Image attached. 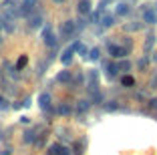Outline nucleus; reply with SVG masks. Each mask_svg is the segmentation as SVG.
<instances>
[{"label":"nucleus","instance_id":"nucleus-1","mask_svg":"<svg viewBox=\"0 0 157 155\" xmlns=\"http://www.w3.org/2000/svg\"><path fill=\"white\" fill-rule=\"evenodd\" d=\"M75 32H77V22H73V20H65V22L60 24V37H63V41L73 38Z\"/></svg>","mask_w":157,"mask_h":155},{"label":"nucleus","instance_id":"nucleus-2","mask_svg":"<svg viewBox=\"0 0 157 155\" xmlns=\"http://www.w3.org/2000/svg\"><path fill=\"white\" fill-rule=\"evenodd\" d=\"M127 52H129V50L125 48V46L111 45V42H109V55H111V56H115V59H123V56H127Z\"/></svg>","mask_w":157,"mask_h":155},{"label":"nucleus","instance_id":"nucleus-3","mask_svg":"<svg viewBox=\"0 0 157 155\" xmlns=\"http://www.w3.org/2000/svg\"><path fill=\"white\" fill-rule=\"evenodd\" d=\"M42 41H44L46 46H51V48H55V46H56V37L52 34L51 26H46V28H44V32H42Z\"/></svg>","mask_w":157,"mask_h":155},{"label":"nucleus","instance_id":"nucleus-4","mask_svg":"<svg viewBox=\"0 0 157 155\" xmlns=\"http://www.w3.org/2000/svg\"><path fill=\"white\" fill-rule=\"evenodd\" d=\"M143 22L147 24H157V12L153 8H145L143 10Z\"/></svg>","mask_w":157,"mask_h":155},{"label":"nucleus","instance_id":"nucleus-5","mask_svg":"<svg viewBox=\"0 0 157 155\" xmlns=\"http://www.w3.org/2000/svg\"><path fill=\"white\" fill-rule=\"evenodd\" d=\"M115 20H117L115 14H103V16H101V26L103 28H109V26L115 24Z\"/></svg>","mask_w":157,"mask_h":155},{"label":"nucleus","instance_id":"nucleus-6","mask_svg":"<svg viewBox=\"0 0 157 155\" xmlns=\"http://www.w3.org/2000/svg\"><path fill=\"white\" fill-rule=\"evenodd\" d=\"M129 10H131V6L127 4V2H119V4H117V8H115V16H127V14H129Z\"/></svg>","mask_w":157,"mask_h":155},{"label":"nucleus","instance_id":"nucleus-7","mask_svg":"<svg viewBox=\"0 0 157 155\" xmlns=\"http://www.w3.org/2000/svg\"><path fill=\"white\" fill-rule=\"evenodd\" d=\"M42 24V14H30L28 16V26L30 28H38Z\"/></svg>","mask_w":157,"mask_h":155},{"label":"nucleus","instance_id":"nucleus-8","mask_svg":"<svg viewBox=\"0 0 157 155\" xmlns=\"http://www.w3.org/2000/svg\"><path fill=\"white\" fill-rule=\"evenodd\" d=\"M77 10L81 14H89V12H91V2H89V0H78Z\"/></svg>","mask_w":157,"mask_h":155},{"label":"nucleus","instance_id":"nucleus-9","mask_svg":"<svg viewBox=\"0 0 157 155\" xmlns=\"http://www.w3.org/2000/svg\"><path fill=\"white\" fill-rule=\"evenodd\" d=\"M73 52H75V48H67L63 55H60V60H63V64H71L73 63Z\"/></svg>","mask_w":157,"mask_h":155},{"label":"nucleus","instance_id":"nucleus-10","mask_svg":"<svg viewBox=\"0 0 157 155\" xmlns=\"http://www.w3.org/2000/svg\"><path fill=\"white\" fill-rule=\"evenodd\" d=\"M105 71H107V77L109 79H117L119 77V68H117V64H107Z\"/></svg>","mask_w":157,"mask_h":155},{"label":"nucleus","instance_id":"nucleus-11","mask_svg":"<svg viewBox=\"0 0 157 155\" xmlns=\"http://www.w3.org/2000/svg\"><path fill=\"white\" fill-rule=\"evenodd\" d=\"M56 81L59 83H71V73L69 71H60V73L56 75Z\"/></svg>","mask_w":157,"mask_h":155},{"label":"nucleus","instance_id":"nucleus-12","mask_svg":"<svg viewBox=\"0 0 157 155\" xmlns=\"http://www.w3.org/2000/svg\"><path fill=\"white\" fill-rule=\"evenodd\" d=\"M38 103H40L42 109H48V105H51V97L46 95V93H42V95L38 97Z\"/></svg>","mask_w":157,"mask_h":155},{"label":"nucleus","instance_id":"nucleus-13","mask_svg":"<svg viewBox=\"0 0 157 155\" xmlns=\"http://www.w3.org/2000/svg\"><path fill=\"white\" fill-rule=\"evenodd\" d=\"M89 107H91V103H89V101H78L77 113H85V111H89Z\"/></svg>","mask_w":157,"mask_h":155},{"label":"nucleus","instance_id":"nucleus-14","mask_svg":"<svg viewBox=\"0 0 157 155\" xmlns=\"http://www.w3.org/2000/svg\"><path fill=\"white\" fill-rule=\"evenodd\" d=\"M73 48H75V50H77L78 55H87V52H89V50H87V46H85V45H83V42H77V45H75V46H73Z\"/></svg>","mask_w":157,"mask_h":155},{"label":"nucleus","instance_id":"nucleus-15","mask_svg":"<svg viewBox=\"0 0 157 155\" xmlns=\"http://www.w3.org/2000/svg\"><path fill=\"white\" fill-rule=\"evenodd\" d=\"M26 64H28V56H20L18 63H16V71H22Z\"/></svg>","mask_w":157,"mask_h":155},{"label":"nucleus","instance_id":"nucleus-16","mask_svg":"<svg viewBox=\"0 0 157 155\" xmlns=\"http://www.w3.org/2000/svg\"><path fill=\"white\" fill-rule=\"evenodd\" d=\"M121 83H123V87H133V85H135V79L127 75V77H123V79H121Z\"/></svg>","mask_w":157,"mask_h":155},{"label":"nucleus","instance_id":"nucleus-17","mask_svg":"<svg viewBox=\"0 0 157 155\" xmlns=\"http://www.w3.org/2000/svg\"><path fill=\"white\" fill-rule=\"evenodd\" d=\"M22 139H24V143H33L34 139H36V135H34V131H26Z\"/></svg>","mask_w":157,"mask_h":155},{"label":"nucleus","instance_id":"nucleus-18","mask_svg":"<svg viewBox=\"0 0 157 155\" xmlns=\"http://www.w3.org/2000/svg\"><path fill=\"white\" fill-rule=\"evenodd\" d=\"M89 59H91V60H99V56H101V52H99V48H91V50H89Z\"/></svg>","mask_w":157,"mask_h":155},{"label":"nucleus","instance_id":"nucleus-19","mask_svg":"<svg viewBox=\"0 0 157 155\" xmlns=\"http://www.w3.org/2000/svg\"><path fill=\"white\" fill-rule=\"evenodd\" d=\"M117 68H119V71H125V73H127V71L131 68V63H129V60H121V63L117 64Z\"/></svg>","mask_w":157,"mask_h":155},{"label":"nucleus","instance_id":"nucleus-20","mask_svg":"<svg viewBox=\"0 0 157 155\" xmlns=\"http://www.w3.org/2000/svg\"><path fill=\"white\" fill-rule=\"evenodd\" d=\"M60 151H63V147H60L59 143H55V145H51L48 153H51V155H60Z\"/></svg>","mask_w":157,"mask_h":155},{"label":"nucleus","instance_id":"nucleus-21","mask_svg":"<svg viewBox=\"0 0 157 155\" xmlns=\"http://www.w3.org/2000/svg\"><path fill=\"white\" fill-rule=\"evenodd\" d=\"M59 113L60 115H71V107L69 105H60L59 107Z\"/></svg>","mask_w":157,"mask_h":155},{"label":"nucleus","instance_id":"nucleus-22","mask_svg":"<svg viewBox=\"0 0 157 155\" xmlns=\"http://www.w3.org/2000/svg\"><path fill=\"white\" fill-rule=\"evenodd\" d=\"M6 107H8V101L4 97H0V109H6Z\"/></svg>","mask_w":157,"mask_h":155},{"label":"nucleus","instance_id":"nucleus-23","mask_svg":"<svg viewBox=\"0 0 157 155\" xmlns=\"http://www.w3.org/2000/svg\"><path fill=\"white\" fill-rule=\"evenodd\" d=\"M81 149H83V145H78V143H75V155H81V153H83Z\"/></svg>","mask_w":157,"mask_h":155},{"label":"nucleus","instance_id":"nucleus-24","mask_svg":"<svg viewBox=\"0 0 157 155\" xmlns=\"http://www.w3.org/2000/svg\"><path fill=\"white\" fill-rule=\"evenodd\" d=\"M137 64H139V68H141V71H143V68L147 67V59H141V60H139Z\"/></svg>","mask_w":157,"mask_h":155},{"label":"nucleus","instance_id":"nucleus-25","mask_svg":"<svg viewBox=\"0 0 157 155\" xmlns=\"http://www.w3.org/2000/svg\"><path fill=\"white\" fill-rule=\"evenodd\" d=\"M115 109H117V103H115V101H111V103L107 105V111H115Z\"/></svg>","mask_w":157,"mask_h":155},{"label":"nucleus","instance_id":"nucleus-26","mask_svg":"<svg viewBox=\"0 0 157 155\" xmlns=\"http://www.w3.org/2000/svg\"><path fill=\"white\" fill-rule=\"evenodd\" d=\"M151 46H153V37H149V38H147V42H145V48L149 50Z\"/></svg>","mask_w":157,"mask_h":155},{"label":"nucleus","instance_id":"nucleus-27","mask_svg":"<svg viewBox=\"0 0 157 155\" xmlns=\"http://www.w3.org/2000/svg\"><path fill=\"white\" fill-rule=\"evenodd\" d=\"M139 24H129V26H125V30H137Z\"/></svg>","mask_w":157,"mask_h":155},{"label":"nucleus","instance_id":"nucleus-28","mask_svg":"<svg viewBox=\"0 0 157 155\" xmlns=\"http://www.w3.org/2000/svg\"><path fill=\"white\" fill-rule=\"evenodd\" d=\"M24 4H26V6H34V4H36V0H24Z\"/></svg>","mask_w":157,"mask_h":155},{"label":"nucleus","instance_id":"nucleus-29","mask_svg":"<svg viewBox=\"0 0 157 155\" xmlns=\"http://www.w3.org/2000/svg\"><path fill=\"white\" fill-rule=\"evenodd\" d=\"M151 107H153V109H157V99H153V101H151Z\"/></svg>","mask_w":157,"mask_h":155},{"label":"nucleus","instance_id":"nucleus-30","mask_svg":"<svg viewBox=\"0 0 157 155\" xmlns=\"http://www.w3.org/2000/svg\"><path fill=\"white\" fill-rule=\"evenodd\" d=\"M60 155H71V153H69L67 149H63V151H60Z\"/></svg>","mask_w":157,"mask_h":155},{"label":"nucleus","instance_id":"nucleus-31","mask_svg":"<svg viewBox=\"0 0 157 155\" xmlns=\"http://www.w3.org/2000/svg\"><path fill=\"white\" fill-rule=\"evenodd\" d=\"M52 2H55V4H63V2H65V0H52Z\"/></svg>","mask_w":157,"mask_h":155},{"label":"nucleus","instance_id":"nucleus-32","mask_svg":"<svg viewBox=\"0 0 157 155\" xmlns=\"http://www.w3.org/2000/svg\"><path fill=\"white\" fill-rule=\"evenodd\" d=\"M2 26H4V22H2V18H0V28H2Z\"/></svg>","mask_w":157,"mask_h":155},{"label":"nucleus","instance_id":"nucleus-33","mask_svg":"<svg viewBox=\"0 0 157 155\" xmlns=\"http://www.w3.org/2000/svg\"><path fill=\"white\" fill-rule=\"evenodd\" d=\"M153 60H155V63H157V55H155V56H153Z\"/></svg>","mask_w":157,"mask_h":155}]
</instances>
